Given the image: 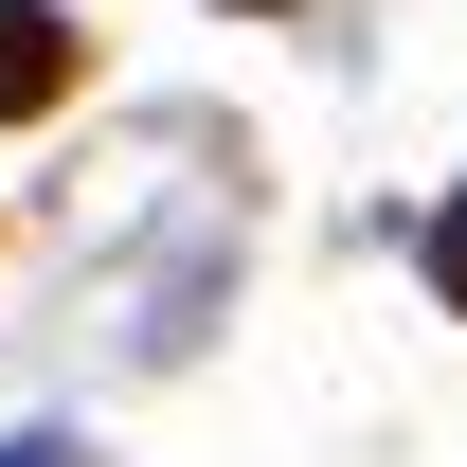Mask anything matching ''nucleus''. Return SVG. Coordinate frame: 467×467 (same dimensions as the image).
I'll return each instance as SVG.
<instances>
[{
  "mask_svg": "<svg viewBox=\"0 0 467 467\" xmlns=\"http://www.w3.org/2000/svg\"><path fill=\"white\" fill-rule=\"evenodd\" d=\"M72 72H90V36H72V0H0V126L72 109Z\"/></svg>",
  "mask_w": 467,
  "mask_h": 467,
  "instance_id": "obj_1",
  "label": "nucleus"
},
{
  "mask_svg": "<svg viewBox=\"0 0 467 467\" xmlns=\"http://www.w3.org/2000/svg\"><path fill=\"white\" fill-rule=\"evenodd\" d=\"M413 270H431V306H450V324H467V180H450V198H431V234H413Z\"/></svg>",
  "mask_w": 467,
  "mask_h": 467,
  "instance_id": "obj_2",
  "label": "nucleus"
},
{
  "mask_svg": "<svg viewBox=\"0 0 467 467\" xmlns=\"http://www.w3.org/2000/svg\"><path fill=\"white\" fill-rule=\"evenodd\" d=\"M0 467H90V431H0Z\"/></svg>",
  "mask_w": 467,
  "mask_h": 467,
  "instance_id": "obj_3",
  "label": "nucleus"
},
{
  "mask_svg": "<svg viewBox=\"0 0 467 467\" xmlns=\"http://www.w3.org/2000/svg\"><path fill=\"white\" fill-rule=\"evenodd\" d=\"M216 18H288V0H216Z\"/></svg>",
  "mask_w": 467,
  "mask_h": 467,
  "instance_id": "obj_4",
  "label": "nucleus"
}]
</instances>
